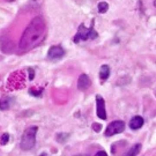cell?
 Segmentation results:
<instances>
[{
  "label": "cell",
  "mask_w": 156,
  "mask_h": 156,
  "mask_svg": "<svg viewBox=\"0 0 156 156\" xmlns=\"http://www.w3.org/2000/svg\"><path fill=\"white\" fill-rule=\"evenodd\" d=\"M46 32V25L41 16H37L32 20L25 29L19 43V48L26 51L34 49L43 41Z\"/></svg>",
  "instance_id": "1"
},
{
  "label": "cell",
  "mask_w": 156,
  "mask_h": 156,
  "mask_svg": "<svg viewBox=\"0 0 156 156\" xmlns=\"http://www.w3.org/2000/svg\"><path fill=\"white\" fill-rule=\"evenodd\" d=\"M38 129L37 126H31L24 130L22 136L20 143V147L22 150L28 151L31 150L35 146Z\"/></svg>",
  "instance_id": "2"
},
{
  "label": "cell",
  "mask_w": 156,
  "mask_h": 156,
  "mask_svg": "<svg viewBox=\"0 0 156 156\" xmlns=\"http://www.w3.org/2000/svg\"><path fill=\"white\" fill-rule=\"evenodd\" d=\"M98 37V34L94 28L92 24L90 28H87L84 23H82L79 26L77 33L74 37L73 41L77 44L80 41H86L88 39L94 40Z\"/></svg>",
  "instance_id": "3"
},
{
  "label": "cell",
  "mask_w": 156,
  "mask_h": 156,
  "mask_svg": "<svg viewBox=\"0 0 156 156\" xmlns=\"http://www.w3.org/2000/svg\"><path fill=\"white\" fill-rule=\"evenodd\" d=\"M126 129V123L123 120H114L108 124L104 135L106 137L112 136L120 134Z\"/></svg>",
  "instance_id": "4"
},
{
  "label": "cell",
  "mask_w": 156,
  "mask_h": 156,
  "mask_svg": "<svg viewBox=\"0 0 156 156\" xmlns=\"http://www.w3.org/2000/svg\"><path fill=\"white\" fill-rule=\"evenodd\" d=\"M96 115L98 117L102 120L107 119V112L106 110L105 102L101 95L96 96Z\"/></svg>",
  "instance_id": "5"
},
{
  "label": "cell",
  "mask_w": 156,
  "mask_h": 156,
  "mask_svg": "<svg viewBox=\"0 0 156 156\" xmlns=\"http://www.w3.org/2000/svg\"><path fill=\"white\" fill-rule=\"evenodd\" d=\"M64 55V50L60 45H53L51 46L48 52V57L51 60L61 59Z\"/></svg>",
  "instance_id": "6"
},
{
  "label": "cell",
  "mask_w": 156,
  "mask_h": 156,
  "mask_svg": "<svg viewBox=\"0 0 156 156\" xmlns=\"http://www.w3.org/2000/svg\"><path fill=\"white\" fill-rule=\"evenodd\" d=\"M91 83L89 76L86 74H82L79 76L77 81V88L80 91H86L91 86Z\"/></svg>",
  "instance_id": "7"
},
{
  "label": "cell",
  "mask_w": 156,
  "mask_h": 156,
  "mask_svg": "<svg viewBox=\"0 0 156 156\" xmlns=\"http://www.w3.org/2000/svg\"><path fill=\"white\" fill-rule=\"evenodd\" d=\"M144 124V119L140 115L133 117L129 120V126L132 130H136L141 128Z\"/></svg>",
  "instance_id": "8"
},
{
  "label": "cell",
  "mask_w": 156,
  "mask_h": 156,
  "mask_svg": "<svg viewBox=\"0 0 156 156\" xmlns=\"http://www.w3.org/2000/svg\"><path fill=\"white\" fill-rule=\"evenodd\" d=\"M110 74V67L108 65H103L100 67L99 76L100 80L105 81L109 78Z\"/></svg>",
  "instance_id": "9"
},
{
  "label": "cell",
  "mask_w": 156,
  "mask_h": 156,
  "mask_svg": "<svg viewBox=\"0 0 156 156\" xmlns=\"http://www.w3.org/2000/svg\"><path fill=\"white\" fill-rule=\"evenodd\" d=\"M12 98L9 97H4L0 99V110L2 111L8 110L10 107Z\"/></svg>",
  "instance_id": "10"
},
{
  "label": "cell",
  "mask_w": 156,
  "mask_h": 156,
  "mask_svg": "<svg viewBox=\"0 0 156 156\" xmlns=\"http://www.w3.org/2000/svg\"><path fill=\"white\" fill-rule=\"evenodd\" d=\"M142 149V144L140 143H136L132 146L128 152L126 153V156H134L138 155Z\"/></svg>",
  "instance_id": "11"
},
{
  "label": "cell",
  "mask_w": 156,
  "mask_h": 156,
  "mask_svg": "<svg viewBox=\"0 0 156 156\" xmlns=\"http://www.w3.org/2000/svg\"><path fill=\"white\" fill-rule=\"evenodd\" d=\"M109 9V5L107 2H99L98 5V9L99 13H106L108 11Z\"/></svg>",
  "instance_id": "12"
},
{
  "label": "cell",
  "mask_w": 156,
  "mask_h": 156,
  "mask_svg": "<svg viewBox=\"0 0 156 156\" xmlns=\"http://www.w3.org/2000/svg\"><path fill=\"white\" fill-rule=\"evenodd\" d=\"M43 91V89L42 88L37 89V88H31L29 90V93L33 96L38 97L41 95Z\"/></svg>",
  "instance_id": "13"
},
{
  "label": "cell",
  "mask_w": 156,
  "mask_h": 156,
  "mask_svg": "<svg viewBox=\"0 0 156 156\" xmlns=\"http://www.w3.org/2000/svg\"><path fill=\"white\" fill-rule=\"evenodd\" d=\"M9 139L10 136L9 133H4L0 138V144L2 146H5L9 142Z\"/></svg>",
  "instance_id": "14"
},
{
  "label": "cell",
  "mask_w": 156,
  "mask_h": 156,
  "mask_svg": "<svg viewBox=\"0 0 156 156\" xmlns=\"http://www.w3.org/2000/svg\"><path fill=\"white\" fill-rule=\"evenodd\" d=\"M92 128L95 132L99 133L103 128V125L100 123L94 122L92 124Z\"/></svg>",
  "instance_id": "15"
},
{
  "label": "cell",
  "mask_w": 156,
  "mask_h": 156,
  "mask_svg": "<svg viewBox=\"0 0 156 156\" xmlns=\"http://www.w3.org/2000/svg\"><path fill=\"white\" fill-rule=\"evenodd\" d=\"M68 134H66V133H60L57 136L56 140L59 142H63L65 141V140L68 138Z\"/></svg>",
  "instance_id": "16"
},
{
  "label": "cell",
  "mask_w": 156,
  "mask_h": 156,
  "mask_svg": "<svg viewBox=\"0 0 156 156\" xmlns=\"http://www.w3.org/2000/svg\"><path fill=\"white\" fill-rule=\"evenodd\" d=\"M29 74V79L30 81L33 80L35 76V72L34 70L32 68H30L28 70Z\"/></svg>",
  "instance_id": "17"
},
{
  "label": "cell",
  "mask_w": 156,
  "mask_h": 156,
  "mask_svg": "<svg viewBox=\"0 0 156 156\" xmlns=\"http://www.w3.org/2000/svg\"><path fill=\"white\" fill-rule=\"evenodd\" d=\"M95 156H108L107 153L105 151H100L97 152L95 154Z\"/></svg>",
  "instance_id": "18"
}]
</instances>
